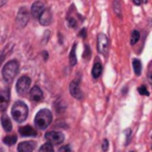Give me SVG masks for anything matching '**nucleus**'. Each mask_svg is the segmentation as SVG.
<instances>
[{
    "instance_id": "obj_1",
    "label": "nucleus",
    "mask_w": 152,
    "mask_h": 152,
    "mask_svg": "<svg viewBox=\"0 0 152 152\" xmlns=\"http://www.w3.org/2000/svg\"><path fill=\"white\" fill-rule=\"evenodd\" d=\"M28 114L27 106L23 101H17L12 107V116L17 122H23L26 120Z\"/></svg>"
},
{
    "instance_id": "obj_2",
    "label": "nucleus",
    "mask_w": 152,
    "mask_h": 152,
    "mask_svg": "<svg viewBox=\"0 0 152 152\" xmlns=\"http://www.w3.org/2000/svg\"><path fill=\"white\" fill-rule=\"evenodd\" d=\"M52 121V114L49 109H40L36 118H34V124L39 129H45Z\"/></svg>"
},
{
    "instance_id": "obj_3",
    "label": "nucleus",
    "mask_w": 152,
    "mask_h": 152,
    "mask_svg": "<svg viewBox=\"0 0 152 152\" xmlns=\"http://www.w3.org/2000/svg\"><path fill=\"white\" fill-rule=\"evenodd\" d=\"M19 70V64L17 61H10L5 64V66L2 68V77L7 83H11L13 81V78L15 77V75L18 74Z\"/></svg>"
},
{
    "instance_id": "obj_4",
    "label": "nucleus",
    "mask_w": 152,
    "mask_h": 152,
    "mask_svg": "<svg viewBox=\"0 0 152 152\" xmlns=\"http://www.w3.org/2000/svg\"><path fill=\"white\" fill-rule=\"evenodd\" d=\"M31 84V78L28 76H21L17 82V91L19 95H25L28 91Z\"/></svg>"
},
{
    "instance_id": "obj_5",
    "label": "nucleus",
    "mask_w": 152,
    "mask_h": 152,
    "mask_svg": "<svg viewBox=\"0 0 152 152\" xmlns=\"http://www.w3.org/2000/svg\"><path fill=\"white\" fill-rule=\"evenodd\" d=\"M45 139L48 140L49 144H61L64 140V134L62 132L51 131L45 133Z\"/></svg>"
},
{
    "instance_id": "obj_6",
    "label": "nucleus",
    "mask_w": 152,
    "mask_h": 152,
    "mask_svg": "<svg viewBox=\"0 0 152 152\" xmlns=\"http://www.w3.org/2000/svg\"><path fill=\"white\" fill-rule=\"evenodd\" d=\"M97 50L102 55L107 53V50H108V38L103 33H100L97 36Z\"/></svg>"
},
{
    "instance_id": "obj_7",
    "label": "nucleus",
    "mask_w": 152,
    "mask_h": 152,
    "mask_svg": "<svg viewBox=\"0 0 152 152\" xmlns=\"http://www.w3.org/2000/svg\"><path fill=\"white\" fill-rule=\"evenodd\" d=\"M69 89H70V94H71L75 99L81 100V99L83 97V93H82V90H81V88H80V81H78V80H74V81L70 83Z\"/></svg>"
},
{
    "instance_id": "obj_8",
    "label": "nucleus",
    "mask_w": 152,
    "mask_h": 152,
    "mask_svg": "<svg viewBox=\"0 0 152 152\" xmlns=\"http://www.w3.org/2000/svg\"><path fill=\"white\" fill-rule=\"evenodd\" d=\"M28 17H30L28 15V11L25 7H21L19 10V12H18V15H17V23H18V25L20 27H24L27 24V21H28Z\"/></svg>"
},
{
    "instance_id": "obj_9",
    "label": "nucleus",
    "mask_w": 152,
    "mask_h": 152,
    "mask_svg": "<svg viewBox=\"0 0 152 152\" xmlns=\"http://www.w3.org/2000/svg\"><path fill=\"white\" fill-rule=\"evenodd\" d=\"M10 102V90L8 89H4L0 91V110L5 112L7 106Z\"/></svg>"
},
{
    "instance_id": "obj_10",
    "label": "nucleus",
    "mask_w": 152,
    "mask_h": 152,
    "mask_svg": "<svg viewBox=\"0 0 152 152\" xmlns=\"http://www.w3.org/2000/svg\"><path fill=\"white\" fill-rule=\"evenodd\" d=\"M44 10H45V5L42 1H36L31 7V13L34 18H39L40 14L44 12Z\"/></svg>"
},
{
    "instance_id": "obj_11",
    "label": "nucleus",
    "mask_w": 152,
    "mask_h": 152,
    "mask_svg": "<svg viewBox=\"0 0 152 152\" xmlns=\"http://www.w3.org/2000/svg\"><path fill=\"white\" fill-rule=\"evenodd\" d=\"M30 99L34 102H39L43 100V91L38 86L32 87V89L30 90Z\"/></svg>"
},
{
    "instance_id": "obj_12",
    "label": "nucleus",
    "mask_w": 152,
    "mask_h": 152,
    "mask_svg": "<svg viewBox=\"0 0 152 152\" xmlns=\"http://www.w3.org/2000/svg\"><path fill=\"white\" fill-rule=\"evenodd\" d=\"M36 147L34 141H23L18 145V152H32Z\"/></svg>"
},
{
    "instance_id": "obj_13",
    "label": "nucleus",
    "mask_w": 152,
    "mask_h": 152,
    "mask_svg": "<svg viewBox=\"0 0 152 152\" xmlns=\"http://www.w3.org/2000/svg\"><path fill=\"white\" fill-rule=\"evenodd\" d=\"M39 19V23L44 26H48L51 24V19H52V15H51V12L49 10H44V12L40 14V17L38 18Z\"/></svg>"
},
{
    "instance_id": "obj_14",
    "label": "nucleus",
    "mask_w": 152,
    "mask_h": 152,
    "mask_svg": "<svg viewBox=\"0 0 152 152\" xmlns=\"http://www.w3.org/2000/svg\"><path fill=\"white\" fill-rule=\"evenodd\" d=\"M101 74H102V64L99 59H96L94 62V65H93V69H91V75H93L94 78H97V77L101 76Z\"/></svg>"
},
{
    "instance_id": "obj_15",
    "label": "nucleus",
    "mask_w": 152,
    "mask_h": 152,
    "mask_svg": "<svg viewBox=\"0 0 152 152\" xmlns=\"http://www.w3.org/2000/svg\"><path fill=\"white\" fill-rule=\"evenodd\" d=\"M19 133L24 137H36L37 135V132L34 128H32L31 126H24V127H20L19 128Z\"/></svg>"
},
{
    "instance_id": "obj_16",
    "label": "nucleus",
    "mask_w": 152,
    "mask_h": 152,
    "mask_svg": "<svg viewBox=\"0 0 152 152\" xmlns=\"http://www.w3.org/2000/svg\"><path fill=\"white\" fill-rule=\"evenodd\" d=\"M1 124H2V127H4V129L6 132H10L12 129V122H11V120H10V118L7 115H2Z\"/></svg>"
},
{
    "instance_id": "obj_17",
    "label": "nucleus",
    "mask_w": 152,
    "mask_h": 152,
    "mask_svg": "<svg viewBox=\"0 0 152 152\" xmlns=\"http://www.w3.org/2000/svg\"><path fill=\"white\" fill-rule=\"evenodd\" d=\"M69 62H70V65H75L76 64V44L72 45V49L70 51V56H69Z\"/></svg>"
},
{
    "instance_id": "obj_18",
    "label": "nucleus",
    "mask_w": 152,
    "mask_h": 152,
    "mask_svg": "<svg viewBox=\"0 0 152 152\" xmlns=\"http://www.w3.org/2000/svg\"><path fill=\"white\" fill-rule=\"evenodd\" d=\"M132 65H133V69H134L135 75H140V72H141V63H140V61L137 59V58H134L132 61Z\"/></svg>"
},
{
    "instance_id": "obj_19",
    "label": "nucleus",
    "mask_w": 152,
    "mask_h": 152,
    "mask_svg": "<svg viewBox=\"0 0 152 152\" xmlns=\"http://www.w3.org/2000/svg\"><path fill=\"white\" fill-rule=\"evenodd\" d=\"M15 141H17V137L15 135H11V137H5L4 138V142L6 144V145H13V144H15Z\"/></svg>"
},
{
    "instance_id": "obj_20",
    "label": "nucleus",
    "mask_w": 152,
    "mask_h": 152,
    "mask_svg": "<svg viewBox=\"0 0 152 152\" xmlns=\"http://www.w3.org/2000/svg\"><path fill=\"white\" fill-rule=\"evenodd\" d=\"M39 152H53V147L51 144L46 142V144L42 145V147L39 148Z\"/></svg>"
},
{
    "instance_id": "obj_21",
    "label": "nucleus",
    "mask_w": 152,
    "mask_h": 152,
    "mask_svg": "<svg viewBox=\"0 0 152 152\" xmlns=\"http://www.w3.org/2000/svg\"><path fill=\"white\" fill-rule=\"evenodd\" d=\"M139 38H140L139 32H138L137 30H134V31L132 32V36H131V44H132V45H133V44H135V43L139 40Z\"/></svg>"
},
{
    "instance_id": "obj_22",
    "label": "nucleus",
    "mask_w": 152,
    "mask_h": 152,
    "mask_svg": "<svg viewBox=\"0 0 152 152\" xmlns=\"http://www.w3.org/2000/svg\"><path fill=\"white\" fill-rule=\"evenodd\" d=\"M138 91H139L141 95H145V96H147V95H148V90L146 89V87H145V86L139 87V88H138Z\"/></svg>"
},
{
    "instance_id": "obj_23",
    "label": "nucleus",
    "mask_w": 152,
    "mask_h": 152,
    "mask_svg": "<svg viewBox=\"0 0 152 152\" xmlns=\"http://www.w3.org/2000/svg\"><path fill=\"white\" fill-rule=\"evenodd\" d=\"M58 152H72V150H71V147L69 145H65V146H62L58 150Z\"/></svg>"
},
{
    "instance_id": "obj_24",
    "label": "nucleus",
    "mask_w": 152,
    "mask_h": 152,
    "mask_svg": "<svg viewBox=\"0 0 152 152\" xmlns=\"http://www.w3.org/2000/svg\"><path fill=\"white\" fill-rule=\"evenodd\" d=\"M90 56V50H89V46H86V50H84V59H88Z\"/></svg>"
},
{
    "instance_id": "obj_25",
    "label": "nucleus",
    "mask_w": 152,
    "mask_h": 152,
    "mask_svg": "<svg viewBox=\"0 0 152 152\" xmlns=\"http://www.w3.org/2000/svg\"><path fill=\"white\" fill-rule=\"evenodd\" d=\"M108 150V140H103L102 142V151H107Z\"/></svg>"
},
{
    "instance_id": "obj_26",
    "label": "nucleus",
    "mask_w": 152,
    "mask_h": 152,
    "mask_svg": "<svg viewBox=\"0 0 152 152\" xmlns=\"http://www.w3.org/2000/svg\"><path fill=\"white\" fill-rule=\"evenodd\" d=\"M5 4H6V0H0V7H1V6H4Z\"/></svg>"
},
{
    "instance_id": "obj_27",
    "label": "nucleus",
    "mask_w": 152,
    "mask_h": 152,
    "mask_svg": "<svg viewBox=\"0 0 152 152\" xmlns=\"http://www.w3.org/2000/svg\"><path fill=\"white\" fill-rule=\"evenodd\" d=\"M133 2H134L135 5H140V0H133Z\"/></svg>"
},
{
    "instance_id": "obj_28",
    "label": "nucleus",
    "mask_w": 152,
    "mask_h": 152,
    "mask_svg": "<svg viewBox=\"0 0 152 152\" xmlns=\"http://www.w3.org/2000/svg\"><path fill=\"white\" fill-rule=\"evenodd\" d=\"M0 152H2V150H1V148H0Z\"/></svg>"
}]
</instances>
